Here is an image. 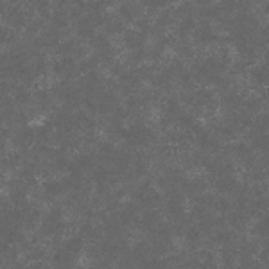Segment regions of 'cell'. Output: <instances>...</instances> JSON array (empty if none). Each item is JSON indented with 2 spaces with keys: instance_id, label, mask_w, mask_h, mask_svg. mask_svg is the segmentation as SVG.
<instances>
[{
  "instance_id": "cell-2",
  "label": "cell",
  "mask_w": 269,
  "mask_h": 269,
  "mask_svg": "<svg viewBox=\"0 0 269 269\" xmlns=\"http://www.w3.org/2000/svg\"><path fill=\"white\" fill-rule=\"evenodd\" d=\"M85 239L81 237V235H75V237H70V239H66L65 241V248L68 251H72L74 255H81L83 251H85Z\"/></svg>"
},
{
  "instance_id": "cell-1",
  "label": "cell",
  "mask_w": 269,
  "mask_h": 269,
  "mask_svg": "<svg viewBox=\"0 0 269 269\" xmlns=\"http://www.w3.org/2000/svg\"><path fill=\"white\" fill-rule=\"evenodd\" d=\"M250 78L258 88H264L267 85V63H262L258 66H253L250 70Z\"/></svg>"
}]
</instances>
